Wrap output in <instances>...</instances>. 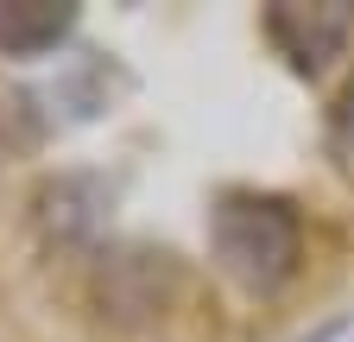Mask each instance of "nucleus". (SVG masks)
<instances>
[{
    "label": "nucleus",
    "instance_id": "nucleus-1",
    "mask_svg": "<svg viewBox=\"0 0 354 342\" xmlns=\"http://www.w3.org/2000/svg\"><path fill=\"white\" fill-rule=\"evenodd\" d=\"M209 253L241 291L272 298L304 260V222L285 197L266 190H221L209 209Z\"/></svg>",
    "mask_w": 354,
    "mask_h": 342
},
{
    "label": "nucleus",
    "instance_id": "nucleus-2",
    "mask_svg": "<svg viewBox=\"0 0 354 342\" xmlns=\"http://www.w3.org/2000/svg\"><path fill=\"white\" fill-rule=\"evenodd\" d=\"M266 38L285 51V64L297 76H323L354 38V7L348 0H317V7L272 0V7H266Z\"/></svg>",
    "mask_w": 354,
    "mask_h": 342
},
{
    "label": "nucleus",
    "instance_id": "nucleus-3",
    "mask_svg": "<svg viewBox=\"0 0 354 342\" xmlns=\"http://www.w3.org/2000/svg\"><path fill=\"white\" fill-rule=\"evenodd\" d=\"M76 26L70 0H0V57H44Z\"/></svg>",
    "mask_w": 354,
    "mask_h": 342
},
{
    "label": "nucleus",
    "instance_id": "nucleus-4",
    "mask_svg": "<svg viewBox=\"0 0 354 342\" xmlns=\"http://www.w3.org/2000/svg\"><path fill=\"white\" fill-rule=\"evenodd\" d=\"M342 146H348V159H354V89H348V102H342Z\"/></svg>",
    "mask_w": 354,
    "mask_h": 342
}]
</instances>
